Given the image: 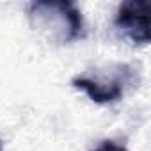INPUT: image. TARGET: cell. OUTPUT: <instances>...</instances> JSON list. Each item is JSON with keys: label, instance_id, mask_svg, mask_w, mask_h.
Masks as SVG:
<instances>
[{"label": "cell", "instance_id": "obj_1", "mask_svg": "<svg viewBox=\"0 0 151 151\" xmlns=\"http://www.w3.org/2000/svg\"><path fill=\"white\" fill-rule=\"evenodd\" d=\"M32 29L53 45H69L86 36L80 9L68 0H37L29 6Z\"/></svg>", "mask_w": 151, "mask_h": 151}, {"label": "cell", "instance_id": "obj_2", "mask_svg": "<svg viewBox=\"0 0 151 151\" xmlns=\"http://www.w3.org/2000/svg\"><path fill=\"white\" fill-rule=\"evenodd\" d=\"M139 84V73L130 64H112L73 77L71 86L84 91L91 101L107 105L119 101L128 89Z\"/></svg>", "mask_w": 151, "mask_h": 151}, {"label": "cell", "instance_id": "obj_3", "mask_svg": "<svg viewBox=\"0 0 151 151\" xmlns=\"http://www.w3.org/2000/svg\"><path fill=\"white\" fill-rule=\"evenodd\" d=\"M116 29L128 37L133 45L149 43V2L144 0H128L123 2L117 9Z\"/></svg>", "mask_w": 151, "mask_h": 151}, {"label": "cell", "instance_id": "obj_4", "mask_svg": "<svg viewBox=\"0 0 151 151\" xmlns=\"http://www.w3.org/2000/svg\"><path fill=\"white\" fill-rule=\"evenodd\" d=\"M91 151H128V149H126L124 146L114 142V140H101L100 146H96V147L91 149Z\"/></svg>", "mask_w": 151, "mask_h": 151}, {"label": "cell", "instance_id": "obj_5", "mask_svg": "<svg viewBox=\"0 0 151 151\" xmlns=\"http://www.w3.org/2000/svg\"><path fill=\"white\" fill-rule=\"evenodd\" d=\"M0 151H4V144H2V140H0Z\"/></svg>", "mask_w": 151, "mask_h": 151}]
</instances>
